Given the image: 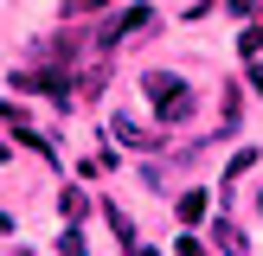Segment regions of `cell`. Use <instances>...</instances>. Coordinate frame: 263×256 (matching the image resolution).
Masks as SVG:
<instances>
[{"label": "cell", "instance_id": "obj_1", "mask_svg": "<svg viewBox=\"0 0 263 256\" xmlns=\"http://www.w3.org/2000/svg\"><path fill=\"white\" fill-rule=\"evenodd\" d=\"M141 90H148V102H154L161 122H186V115H193V83H180L174 71H148Z\"/></svg>", "mask_w": 263, "mask_h": 256}, {"label": "cell", "instance_id": "obj_2", "mask_svg": "<svg viewBox=\"0 0 263 256\" xmlns=\"http://www.w3.org/2000/svg\"><path fill=\"white\" fill-rule=\"evenodd\" d=\"M154 26V13L148 7H128V13H116L109 26H97V45H122V38H141Z\"/></svg>", "mask_w": 263, "mask_h": 256}, {"label": "cell", "instance_id": "obj_11", "mask_svg": "<svg viewBox=\"0 0 263 256\" xmlns=\"http://www.w3.org/2000/svg\"><path fill=\"white\" fill-rule=\"evenodd\" d=\"M180 256H212V250H205L199 237H186V230H180Z\"/></svg>", "mask_w": 263, "mask_h": 256}, {"label": "cell", "instance_id": "obj_5", "mask_svg": "<svg viewBox=\"0 0 263 256\" xmlns=\"http://www.w3.org/2000/svg\"><path fill=\"white\" fill-rule=\"evenodd\" d=\"M205 205H212V199H205L199 186H186V192H180V224L193 230V224H199V218H205Z\"/></svg>", "mask_w": 263, "mask_h": 256}, {"label": "cell", "instance_id": "obj_7", "mask_svg": "<svg viewBox=\"0 0 263 256\" xmlns=\"http://www.w3.org/2000/svg\"><path fill=\"white\" fill-rule=\"evenodd\" d=\"M212 230H218V250H231V256H244V230L231 224V218H218Z\"/></svg>", "mask_w": 263, "mask_h": 256}, {"label": "cell", "instance_id": "obj_15", "mask_svg": "<svg viewBox=\"0 0 263 256\" xmlns=\"http://www.w3.org/2000/svg\"><path fill=\"white\" fill-rule=\"evenodd\" d=\"M135 256H154V250H148V243H135Z\"/></svg>", "mask_w": 263, "mask_h": 256}, {"label": "cell", "instance_id": "obj_3", "mask_svg": "<svg viewBox=\"0 0 263 256\" xmlns=\"http://www.w3.org/2000/svg\"><path fill=\"white\" fill-rule=\"evenodd\" d=\"M109 135L122 141V147H154V141H161V135H154V128H141L135 115H116V122H109Z\"/></svg>", "mask_w": 263, "mask_h": 256}, {"label": "cell", "instance_id": "obj_17", "mask_svg": "<svg viewBox=\"0 0 263 256\" xmlns=\"http://www.w3.org/2000/svg\"><path fill=\"white\" fill-rule=\"evenodd\" d=\"M257 211H263V192H257Z\"/></svg>", "mask_w": 263, "mask_h": 256}, {"label": "cell", "instance_id": "obj_12", "mask_svg": "<svg viewBox=\"0 0 263 256\" xmlns=\"http://www.w3.org/2000/svg\"><path fill=\"white\" fill-rule=\"evenodd\" d=\"M71 13H97V7H109V0H64Z\"/></svg>", "mask_w": 263, "mask_h": 256}, {"label": "cell", "instance_id": "obj_6", "mask_svg": "<svg viewBox=\"0 0 263 256\" xmlns=\"http://www.w3.org/2000/svg\"><path fill=\"white\" fill-rule=\"evenodd\" d=\"M109 224H116V243L135 256V243H141V237H135V224H128V211H122V205H109Z\"/></svg>", "mask_w": 263, "mask_h": 256}, {"label": "cell", "instance_id": "obj_10", "mask_svg": "<svg viewBox=\"0 0 263 256\" xmlns=\"http://www.w3.org/2000/svg\"><path fill=\"white\" fill-rule=\"evenodd\" d=\"M238 51L244 58H263V32H238Z\"/></svg>", "mask_w": 263, "mask_h": 256}, {"label": "cell", "instance_id": "obj_16", "mask_svg": "<svg viewBox=\"0 0 263 256\" xmlns=\"http://www.w3.org/2000/svg\"><path fill=\"white\" fill-rule=\"evenodd\" d=\"M0 160H7V141H0Z\"/></svg>", "mask_w": 263, "mask_h": 256}, {"label": "cell", "instance_id": "obj_4", "mask_svg": "<svg viewBox=\"0 0 263 256\" xmlns=\"http://www.w3.org/2000/svg\"><path fill=\"white\" fill-rule=\"evenodd\" d=\"M103 77H109V71H103V64H84V71H77V83H71V96L97 102V96H103Z\"/></svg>", "mask_w": 263, "mask_h": 256}, {"label": "cell", "instance_id": "obj_14", "mask_svg": "<svg viewBox=\"0 0 263 256\" xmlns=\"http://www.w3.org/2000/svg\"><path fill=\"white\" fill-rule=\"evenodd\" d=\"M257 7V0H231V13H238V19H244V13H251Z\"/></svg>", "mask_w": 263, "mask_h": 256}, {"label": "cell", "instance_id": "obj_9", "mask_svg": "<svg viewBox=\"0 0 263 256\" xmlns=\"http://www.w3.org/2000/svg\"><path fill=\"white\" fill-rule=\"evenodd\" d=\"M58 256H90V243H84V230H64V237H58Z\"/></svg>", "mask_w": 263, "mask_h": 256}, {"label": "cell", "instance_id": "obj_8", "mask_svg": "<svg viewBox=\"0 0 263 256\" xmlns=\"http://www.w3.org/2000/svg\"><path fill=\"white\" fill-rule=\"evenodd\" d=\"M58 211H64V218H71V224H77V218H84V192H77V186H64V199H58Z\"/></svg>", "mask_w": 263, "mask_h": 256}, {"label": "cell", "instance_id": "obj_13", "mask_svg": "<svg viewBox=\"0 0 263 256\" xmlns=\"http://www.w3.org/2000/svg\"><path fill=\"white\" fill-rule=\"evenodd\" d=\"M251 90H257V96H263V64H251Z\"/></svg>", "mask_w": 263, "mask_h": 256}]
</instances>
